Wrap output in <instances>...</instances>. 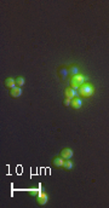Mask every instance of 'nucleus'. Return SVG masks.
Returning <instances> with one entry per match:
<instances>
[{
  "instance_id": "obj_10",
  "label": "nucleus",
  "mask_w": 109,
  "mask_h": 208,
  "mask_svg": "<svg viewBox=\"0 0 109 208\" xmlns=\"http://www.w3.org/2000/svg\"><path fill=\"white\" fill-rule=\"evenodd\" d=\"M63 168H64V170H68V171L73 168V162H72V160H64Z\"/></svg>"
},
{
  "instance_id": "obj_12",
  "label": "nucleus",
  "mask_w": 109,
  "mask_h": 208,
  "mask_svg": "<svg viewBox=\"0 0 109 208\" xmlns=\"http://www.w3.org/2000/svg\"><path fill=\"white\" fill-rule=\"evenodd\" d=\"M28 194H29L30 196H38V195H39V191H38L37 189H32V190L28 191Z\"/></svg>"
},
{
  "instance_id": "obj_8",
  "label": "nucleus",
  "mask_w": 109,
  "mask_h": 208,
  "mask_svg": "<svg viewBox=\"0 0 109 208\" xmlns=\"http://www.w3.org/2000/svg\"><path fill=\"white\" fill-rule=\"evenodd\" d=\"M52 165L56 167V168H61V167H63V165H64V159H62V157H56V159H53Z\"/></svg>"
},
{
  "instance_id": "obj_4",
  "label": "nucleus",
  "mask_w": 109,
  "mask_h": 208,
  "mask_svg": "<svg viewBox=\"0 0 109 208\" xmlns=\"http://www.w3.org/2000/svg\"><path fill=\"white\" fill-rule=\"evenodd\" d=\"M73 150L72 149H62L61 150V157L64 160H70L73 157Z\"/></svg>"
},
{
  "instance_id": "obj_13",
  "label": "nucleus",
  "mask_w": 109,
  "mask_h": 208,
  "mask_svg": "<svg viewBox=\"0 0 109 208\" xmlns=\"http://www.w3.org/2000/svg\"><path fill=\"white\" fill-rule=\"evenodd\" d=\"M63 104H64V106H69V105H70V99L66 98V99L63 100Z\"/></svg>"
},
{
  "instance_id": "obj_1",
  "label": "nucleus",
  "mask_w": 109,
  "mask_h": 208,
  "mask_svg": "<svg viewBox=\"0 0 109 208\" xmlns=\"http://www.w3.org/2000/svg\"><path fill=\"white\" fill-rule=\"evenodd\" d=\"M93 93H95V89L92 87L91 84H83L79 89V95L84 98H88V97L93 96Z\"/></svg>"
},
{
  "instance_id": "obj_7",
  "label": "nucleus",
  "mask_w": 109,
  "mask_h": 208,
  "mask_svg": "<svg viewBox=\"0 0 109 208\" xmlns=\"http://www.w3.org/2000/svg\"><path fill=\"white\" fill-rule=\"evenodd\" d=\"M64 96H66V98H68V99L72 100L73 98L77 97V91L73 90V89H70V87H68V89H66V91H64Z\"/></svg>"
},
{
  "instance_id": "obj_5",
  "label": "nucleus",
  "mask_w": 109,
  "mask_h": 208,
  "mask_svg": "<svg viewBox=\"0 0 109 208\" xmlns=\"http://www.w3.org/2000/svg\"><path fill=\"white\" fill-rule=\"evenodd\" d=\"M70 106L73 109H80L81 106H83V102H81V99L75 97V98H73L70 100Z\"/></svg>"
},
{
  "instance_id": "obj_6",
  "label": "nucleus",
  "mask_w": 109,
  "mask_h": 208,
  "mask_svg": "<svg viewBox=\"0 0 109 208\" xmlns=\"http://www.w3.org/2000/svg\"><path fill=\"white\" fill-rule=\"evenodd\" d=\"M21 95H22V87L16 86V87H13L12 90H10V96L12 98H18Z\"/></svg>"
},
{
  "instance_id": "obj_2",
  "label": "nucleus",
  "mask_w": 109,
  "mask_h": 208,
  "mask_svg": "<svg viewBox=\"0 0 109 208\" xmlns=\"http://www.w3.org/2000/svg\"><path fill=\"white\" fill-rule=\"evenodd\" d=\"M84 81H85V78L83 75H80V74H77V75H74L70 79V89L73 90L80 89V86L84 84Z\"/></svg>"
},
{
  "instance_id": "obj_3",
  "label": "nucleus",
  "mask_w": 109,
  "mask_h": 208,
  "mask_svg": "<svg viewBox=\"0 0 109 208\" xmlns=\"http://www.w3.org/2000/svg\"><path fill=\"white\" fill-rule=\"evenodd\" d=\"M47 201H49V197L45 192H39V195L37 196V203L39 206H45L47 203Z\"/></svg>"
},
{
  "instance_id": "obj_9",
  "label": "nucleus",
  "mask_w": 109,
  "mask_h": 208,
  "mask_svg": "<svg viewBox=\"0 0 109 208\" xmlns=\"http://www.w3.org/2000/svg\"><path fill=\"white\" fill-rule=\"evenodd\" d=\"M4 85H5V87H8V89L12 90L13 87H16V80H13V79L9 78V79H6V80H5Z\"/></svg>"
},
{
  "instance_id": "obj_11",
  "label": "nucleus",
  "mask_w": 109,
  "mask_h": 208,
  "mask_svg": "<svg viewBox=\"0 0 109 208\" xmlns=\"http://www.w3.org/2000/svg\"><path fill=\"white\" fill-rule=\"evenodd\" d=\"M16 85H17L18 87H22V86L24 85V79H23V78H17V79H16Z\"/></svg>"
}]
</instances>
